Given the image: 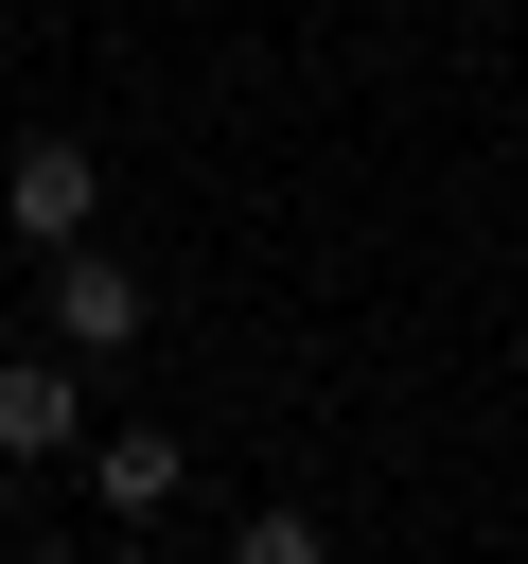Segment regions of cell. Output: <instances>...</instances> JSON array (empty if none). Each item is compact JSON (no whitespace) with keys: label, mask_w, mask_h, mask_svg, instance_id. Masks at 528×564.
Listing matches in <instances>:
<instances>
[{"label":"cell","mask_w":528,"mask_h":564,"mask_svg":"<svg viewBox=\"0 0 528 564\" xmlns=\"http://www.w3.org/2000/svg\"><path fill=\"white\" fill-rule=\"evenodd\" d=\"M141 317H158V282H141L123 247H53V335H70V352H123Z\"/></svg>","instance_id":"2"},{"label":"cell","mask_w":528,"mask_h":564,"mask_svg":"<svg viewBox=\"0 0 528 564\" xmlns=\"http://www.w3.org/2000/svg\"><path fill=\"white\" fill-rule=\"evenodd\" d=\"M88 476H106V511H158V494H176V423H123V441H88Z\"/></svg>","instance_id":"4"},{"label":"cell","mask_w":528,"mask_h":564,"mask_svg":"<svg viewBox=\"0 0 528 564\" xmlns=\"http://www.w3.org/2000/svg\"><path fill=\"white\" fill-rule=\"evenodd\" d=\"M88 212H106V159L88 141H18L0 159V229L18 247H88Z\"/></svg>","instance_id":"1"},{"label":"cell","mask_w":528,"mask_h":564,"mask_svg":"<svg viewBox=\"0 0 528 564\" xmlns=\"http://www.w3.org/2000/svg\"><path fill=\"white\" fill-rule=\"evenodd\" d=\"M88 441V370H70V335L53 352H0V458H70Z\"/></svg>","instance_id":"3"},{"label":"cell","mask_w":528,"mask_h":564,"mask_svg":"<svg viewBox=\"0 0 528 564\" xmlns=\"http://www.w3.org/2000/svg\"><path fill=\"white\" fill-rule=\"evenodd\" d=\"M88 564H141V546H88Z\"/></svg>","instance_id":"6"},{"label":"cell","mask_w":528,"mask_h":564,"mask_svg":"<svg viewBox=\"0 0 528 564\" xmlns=\"http://www.w3.org/2000/svg\"><path fill=\"white\" fill-rule=\"evenodd\" d=\"M229 564H317V511H282V494H264V511L229 529Z\"/></svg>","instance_id":"5"}]
</instances>
